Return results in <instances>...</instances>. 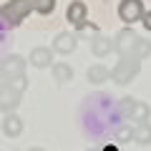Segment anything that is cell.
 Instances as JSON below:
<instances>
[{"mask_svg": "<svg viewBox=\"0 0 151 151\" xmlns=\"http://www.w3.org/2000/svg\"><path fill=\"white\" fill-rule=\"evenodd\" d=\"M136 40H139V33H136L134 28L126 25L124 30H119V33H116V38H113V50H116L119 55H129Z\"/></svg>", "mask_w": 151, "mask_h": 151, "instance_id": "cell-8", "label": "cell"}, {"mask_svg": "<svg viewBox=\"0 0 151 151\" xmlns=\"http://www.w3.org/2000/svg\"><path fill=\"white\" fill-rule=\"evenodd\" d=\"M134 141L141 146L151 144V121H141V124H134Z\"/></svg>", "mask_w": 151, "mask_h": 151, "instance_id": "cell-15", "label": "cell"}, {"mask_svg": "<svg viewBox=\"0 0 151 151\" xmlns=\"http://www.w3.org/2000/svg\"><path fill=\"white\" fill-rule=\"evenodd\" d=\"M30 3V8L35 13H40V15H48V13L55 10V0H28Z\"/></svg>", "mask_w": 151, "mask_h": 151, "instance_id": "cell-17", "label": "cell"}, {"mask_svg": "<svg viewBox=\"0 0 151 151\" xmlns=\"http://www.w3.org/2000/svg\"><path fill=\"white\" fill-rule=\"evenodd\" d=\"M146 8H144V0H121L119 3V18L126 23V25H134L144 18Z\"/></svg>", "mask_w": 151, "mask_h": 151, "instance_id": "cell-6", "label": "cell"}, {"mask_svg": "<svg viewBox=\"0 0 151 151\" xmlns=\"http://www.w3.org/2000/svg\"><path fill=\"white\" fill-rule=\"evenodd\" d=\"M0 129H3V134H5L8 139H18V136L25 131V121H23L18 113H8L5 119L0 121Z\"/></svg>", "mask_w": 151, "mask_h": 151, "instance_id": "cell-11", "label": "cell"}, {"mask_svg": "<svg viewBox=\"0 0 151 151\" xmlns=\"http://www.w3.org/2000/svg\"><path fill=\"white\" fill-rule=\"evenodd\" d=\"M30 13H33V8H30L28 0H8L5 5L0 8V18H3L10 28H18Z\"/></svg>", "mask_w": 151, "mask_h": 151, "instance_id": "cell-3", "label": "cell"}, {"mask_svg": "<svg viewBox=\"0 0 151 151\" xmlns=\"http://www.w3.org/2000/svg\"><path fill=\"white\" fill-rule=\"evenodd\" d=\"M76 45H78V40H76V33L70 30H60L58 35L53 38V43H50V50L58 55H68L76 50Z\"/></svg>", "mask_w": 151, "mask_h": 151, "instance_id": "cell-9", "label": "cell"}, {"mask_svg": "<svg viewBox=\"0 0 151 151\" xmlns=\"http://www.w3.org/2000/svg\"><path fill=\"white\" fill-rule=\"evenodd\" d=\"M65 20H68L76 30L88 28V5L83 0H70V5L65 8Z\"/></svg>", "mask_w": 151, "mask_h": 151, "instance_id": "cell-7", "label": "cell"}, {"mask_svg": "<svg viewBox=\"0 0 151 151\" xmlns=\"http://www.w3.org/2000/svg\"><path fill=\"white\" fill-rule=\"evenodd\" d=\"M111 50H113V38H106V35H101V33H96V35L91 38V53L96 55V58H106Z\"/></svg>", "mask_w": 151, "mask_h": 151, "instance_id": "cell-13", "label": "cell"}, {"mask_svg": "<svg viewBox=\"0 0 151 151\" xmlns=\"http://www.w3.org/2000/svg\"><path fill=\"white\" fill-rule=\"evenodd\" d=\"M129 55L144 63V60L151 55V40H146V38H141V35H139V40L134 43V48H131V53H129Z\"/></svg>", "mask_w": 151, "mask_h": 151, "instance_id": "cell-16", "label": "cell"}, {"mask_svg": "<svg viewBox=\"0 0 151 151\" xmlns=\"http://www.w3.org/2000/svg\"><path fill=\"white\" fill-rule=\"evenodd\" d=\"M141 70V60L131 58V55H119V63L111 68V81L116 86H129Z\"/></svg>", "mask_w": 151, "mask_h": 151, "instance_id": "cell-2", "label": "cell"}, {"mask_svg": "<svg viewBox=\"0 0 151 151\" xmlns=\"http://www.w3.org/2000/svg\"><path fill=\"white\" fill-rule=\"evenodd\" d=\"M25 68H28V60L20 58V55H5V58H0V81L28 86L25 83Z\"/></svg>", "mask_w": 151, "mask_h": 151, "instance_id": "cell-1", "label": "cell"}, {"mask_svg": "<svg viewBox=\"0 0 151 151\" xmlns=\"http://www.w3.org/2000/svg\"><path fill=\"white\" fill-rule=\"evenodd\" d=\"M30 151H45V149H38V146H33V149Z\"/></svg>", "mask_w": 151, "mask_h": 151, "instance_id": "cell-20", "label": "cell"}, {"mask_svg": "<svg viewBox=\"0 0 151 151\" xmlns=\"http://www.w3.org/2000/svg\"><path fill=\"white\" fill-rule=\"evenodd\" d=\"M116 139L119 141H134V126H119L116 129Z\"/></svg>", "mask_w": 151, "mask_h": 151, "instance_id": "cell-18", "label": "cell"}, {"mask_svg": "<svg viewBox=\"0 0 151 151\" xmlns=\"http://www.w3.org/2000/svg\"><path fill=\"white\" fill-rule=\"evenodd\" d=\"M53 55H55V53H53L50 48L38 45V48L30 50V55H28V63H30L33 68H40V70H43V68H53V63H55Z\"/></svg>", "mask_w": 151, "mask_h": 151, "instance_id": "cell-10", "label": "cell"}, {"mask_svg": "<svg viewBox=\"0 0 151 151\" xmlns=\"http://www.w3.org/2000/svg\"><path fill=\"white\" fill-rule=\"evenodd\" d=\"M141 25H144L146 30L151 33V10H146V13H144V18H141Z\"/></svg>", "mask_w": 151, "mask_h": 151, "instance_id": "cell-19", "label": "cell"}, {"mask_svg": "<svg viewBox=\"0 0 151 151\" xmlns=\"http://www.w3.org/2000/svg\"><path fill=\"white\" fill-rule=\"evenodd\" d=\"M50 73H53V81L55 83H70L73 81V68H70L68 63H53V68H50Z\"/></svg>", "mask_w": 151, "mask_h": 151, "instance_id": "cell-14", "label": "cell"}, {"mask_svg": "<svg viewBox=\"0 0 151 151\" xmlns=\"http://www.w3.org/2000/svg\"><path fill=\"white\" fill-rule=\"evenodd\" d=\"M86 78L88 83H93V86H103L106 81H111V68L103 63H93L91 68L86 70Z\"/></svg>", "mask_w": 151, "mask_h": 151, "instance_id": "cell-12", "label": "cell"}, {"mask_svg": "<svg viewBox=\"0 0 151 151\" xmlns=\"http://www.w3.org/2000/svg\"><path fill=\"white\" fill-rule=\"evenodd\" d=\"M119 111H121L124 119L134 121V124L149 121V116H151V106H149V103H144V101H136V98H121Z\"/></svg>", "mask_w": 151, "mask_h": 151, "instance_id": "cell-5", "label": "cell"}, {"mask_svg": "<svg viewBox=\"0 0 151 151\" xmlns=\"http://www.w3.org/2000/svg\"><path fill=\"white\" fill-rule=\"evenodd\" d=\"M28 86H18V83H0V113H15V108L23 101V91Z\"/></svg>", "mask_w": 151, "mask_h": 151, "instance_id": "cell-4", "label": "cell"}]
</instances>
